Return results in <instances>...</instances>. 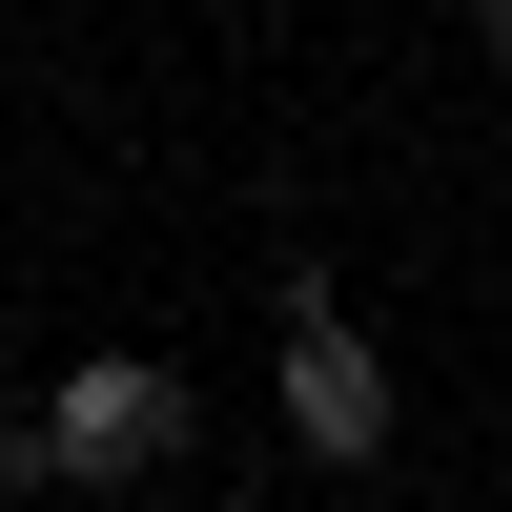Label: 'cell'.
I'll return each instance as SVG.
<instances>
[{
    "instance_id": "cell-1",
    "label": "cell",
    "mask_w": 512,
    "mask_h": 512,
    "mask_svg": "<svg viewBox=\"0 0 512 512\" xmlns=\"http://www.w3.org/2000/svg\"><path fill=\"white\" fill-rule=\"evenodd\" d=\"M41 451H62V492H185L205 472V390L164 349H82V369H41Z\"/></svg>"
},
{
    "instance_id": "cell-2",
    "label": "cell",
    "mask_w": 512,
    "mask_h": 512,
    "mask_svg": "<svg viewBox=\"0 0 512 512\" xmlns=\"http://www.w3.org/2000/svg\"><path fill=\"white\" fill-rule=\"evenodd\" d=\"M267 431L308 451V472H390V349H369L349 308H287L267 328Z\"/></svg>"
},
{
    "instance_id": "cell-3",
    "label": "cell",
    "mask_w": 512,
    "mask_h": 512,
    "mask_svg": "<svg viewBox=\"0 0 512 512\" xmlns=\"http://www.w3.org/2000/svg\"><path fill=\"white\" fill-rule=\"evenodd\" d=\"M472 41H492V82H512V0H472Z\"/></svg>"
}]
</instances>
